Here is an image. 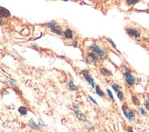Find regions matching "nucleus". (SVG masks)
<instances>
[{"label":"nucleus","instance_id":"nucleus-1","mask_svg":"<svg viewBox=\"0 0 149 132\" xmlns=\"http://www.w3.org/2000/svg\"><path fill=\"white\" fill-rule=\"evenodd\" d=\"M42 26L48 28L51 32L58 35V36H62L63 35L62 27H61L60 25H58V23H57L56 21H49V22H47V23H45V24H43Z\"/></svg>","mask_w":149,"mask_h":132},{"label":"nucleus","instance_id":"nucleus-2","mask_svg":"<svg viewBox=\"0 0 149 132\" xmlns=\"http://www.w3.org/2000/svg\"><path fill=\"white\" fill-rule=\"evenodd\" d=\"M103 58L94 54L93 52H88L85 56V60L89 65H96L97 62H100L103 60Z\"/></svg>","mask_w":149,"mask_h":132},{"label":"nucleus","instance_id":"nucleus-3","mask_svg":"<svg viewBox=\"0 0 149 132\" xmlns=\"http://www.w3.org/2000/svg\"><path fill=\"white\" fill-rule=\"evenodd\" d=\"M122 110H123V113L125 114V118H126L130 122L135 121V115H136L135 109H130V108H128L127 105H123V107H122Z\"/></svg>","mask_w":149,"mask_h":132},{"label":"nucleus","instance_id":"nucleus-4","mask_svg":"<svg viewBox=\"0 0 149 132\" xmlns=\"http://www.w3.org/2000/svg\"><path fill=\"white\" fill-rule=\"evenodd\" d=\"M89 50H90V52L94 53V54L98 55V56H102V58H104V56H106V52H105L101 46H99L98 45L95 44V43L89 46Z\"/></svg>","mask_w":149,"mask_h":132},{"label":"nucleus","instance_id":"nucleus-5","mask_svg":"<svg viewBox=\"0 0 149 132\" xmlns=\"http://www.w3.org/2000/svg\"><path fill=\"white\" fill-rule=\"evenodd\" d=\"M123 77L125 78V83L128 87H134L136 83V78L131 72L123 73Z\"/></svg>","mask_w":149,"mask_h":132},{"label":"nucleus","instance_id":"nucleus-6","mask_svg":"<svg viewBox=\"0 0 149 132\" xmlns=\"http://www.w3.org/2000/svg\"><path fill=\"white\" fill-rule=\"evenodd\" d=\"M81 76H82L83 78H85V80H86L87 82H88V84H90L92 87H93V88H95L94 80H93V77L91 76V73H90V71H89L88 69H82L81 71Z\"/></svg>","mask_w":149,"mask_h":132},{"label":"nucleus","instance_id":"nucleus-7","mask_svg":"<svg viewBox=\"0 0 149 132\" xmlns=\"http://www.w3.org/2000/svg\"><path fill=\"white\" fill-rule=\"evenodd\" d=\"M125 32H126V34L128 36H130L133 38H139L141 36L140 31L133 27H125Z\"/></svg>","mask_w":149,"mask_h":132},{"label":"nucleus","instance_id":"nucleus-8","mask_svg":"<svg viewBox=\"0 0 149 132\" xmlns=\"http://www.w3.org/2000/svg\"><path fill=\"white\" fill-rule=\"evenodd\" d=\"M72 108H73V111H74V114H75V116L77 117V118H78L79 120H81V121H86L87 120L86 116H85L83 113L81 112V110H80L79 107L77 106L76 104H73Z\"/></svg>","mask_w":149,"mask_h":132},{"label":"nucleus","instance_id":"nucleus-9","mask_svg":"<svg viewBox=\"0 0 149 132\" xmlns=\"http://www.w3.org/2000/svg\"><path fill=\"white\" fill-rule=\"evenodd\" d=\"M11 16V13L6 8L0 6V18H9Z\"/></svg>","mask_w":149,"mask_h":132},{"label":"nucleus","instance_id":"nucleus-10","mask_svg":"<svg viewBox=\"0 0 149 132\" xmlns=\"http://www.w3.org/2000/svg\"><path fill=\"white\" fill-rule=\"evenodd\" d=\"M63 36L66 40H72L73 39V31L71 28H66L63 32Z\"/></svg>","mask_w":149,"mask_h":132},{"label":"nucleus","instance_id":"nucleus-11","mask_svg":"<svg viewBox=\"0 0 149 132\" xmlns=\"http://www.w3.org/2000/svg\"><path fill=\"white\" fill-rule=\"evenodd\" d=\"M100 74H101L103 77H112L113 76V73H112L109 69H107V68H100Z\"/></svg>","mask_w":149,"mask_h":132},{"label":"nucleus","instance_id":"nucleus-12","mask_svg":"<svg viewBox=\"0 0 149 132\" xmlns=\"http://www.w3.org/2000/svg\"><path fill=\"white\" fill-rule=\"evenodd\" d=\"M28 125L31 128H33V129H35V130H38V131H39V130H40V128H39V126H38V125L37 124V123L35 122L33 119L29 120V121H28Z\"/></svg>","mask_w":149,"mask_h":132},{"label":"nucleus","instance_id":"nucleus-13","mask_svg":"<svg viewBox=\"0 0 149 132\" xmlns=\"http://www.w3.org/2000/svg\"><path fill=\"white\" fill-rule=\"evenodd\" d=\"M68 86H69V89L71 90V91H77L78 90V87L76 85H74L72 79H70L68 82Z\"/></svg>","mask_w":149,"mask_h":132},{"label":"nucleus","instance_id":"nucleus-14","mask_svg":"<svg viewBox=\"0 0 149 132\" xmlns=\"http://www.w3.org/2000/svg\"><path fill=\"white\" fill-rule=\"evenodd\" d=\"M94 88H95V92H96V94L98 95L99 97H101V98H103V97H104V92H103V90L101 89V88H100V86H98V85H96Z\"/></svg>","mask_w":149,"mask_h":132},{"label":"nucleus","instance_id":"nucleus-15","mask_svg":"<svg viewBox=\"0 0 149 132\" xmlns=\"http://www.w3.org/2000/svg\"><path fill=\"white\" fill-rule=\"evenodd\" d=\"M132 102H133V104L135 105V106H139V105L141 104L139 98L137 96H135V95H133V96H132Z\"/></svg>","mask_w":149,"mask_h":132},{"label":"nucleus","instance_id":"nucleus-16","mask_svg":"<svg viewBox=\"0 0 149 132\" xmlns=\"http://www.w3.org/2000/svg\"><path fill=\"white\" fill-rule=\"evenodd\" d=\"M18 112H19L20 115H22V116H25V115H27V113H28V108L24 106L19 107V108H18Z\"/></svg>","mask_w":149,"mask_h":132},{"label":"nucleus","instance_id":"nucleus-17","mask_svg":"<svg viewBox=\"0 0 149 132\" xmlns=\"http://www.w3.org/2000/svg\"><path fill=\"white\" fill-rule=\"evenodd\" d=\"M140 0H125V3L128 6H135V4L139 2Z\"/></svg>","mask_w":149,"mask_h":132},{"label":"nucleus","instance_id":"nucleus-18","mask_svg":"<svg viewBox=\"0 0 149 132\" xmlns=\"http://www.w3.org/2000/svg\"><path fill=\"white\" fill-rule=\"evenodd\" d=\"M117 98H119V100H120V101H123V99H125V96H123V93L122 92L121 90H119L118 92H117Z\"/></svg>","mask_w":149,"mask_h":132},{"label":"nucleus","instance_id":"nucleus-19","mask_svg":"<svg viewBox=\"0 0 149 132\" xmlns=\"http://www.w3.org/2000/svg\"><path fill=\"white\" fill-rule=\"evenodd\" d=\"M112 88H113V89L114 90L115 92L117 93V92L119 91V90L121 89V87L119 86V85H117V84H113V85H112Z\"/></svg>","mask_w":149,"mask_h":132},{"label":"nucleus","instance_id":"nucleus-20","mask_svg":"<svg viewBox=\"0 0 149 132\" xmlns=\"http://www.w3.org/2000/svg\"><path fill=\"white\" fill-rule=\"evenodd\" d=\"M85 122H86V128H89V129H93V128H94V127H93V123L92 122H90V121H85Z\"/></svg>","mask_w":149,"mask_h":132},{"label":"nucleus","instance_id":"nucleus-21","mask_svg":"<svg viewBox=\"0 0 149 132\" xmlns=\"http://www.w3.org/2000/svg\"><path fill=\"white\" fill-rule=\"evenodd\" d=\"M106 92H107V94H108V97L110 98H111L113 101H114V98H113V93H112V91L110 89H106Z\"/></svg>","mask_w":149,"mask_h":132},{"label":"nucleus","instance_id":"nucleus-22","mask_svg":"<svg viewBox=\"0 0 149 132\" xmlns=\"http://www.w3.org/2000/svg\"><path fill=\"white\" fill-rule=\"evenodd\" d=\"M107 41H108V42L110 43V45H111V46H113V48H114V49H116V46H115L114 42H113V41L111 39V38H107Z\"/></svg>","mask_w":149,"mask_h":132},{"label":"nucleus","instance_id":"nucleus-23","mask_svg":"<svg viewBox=\"0 0 149 132\" xmlns=\"http://www.w3.org/2000/svg\"><path fill=\"white\" fill-rule=\"evenodd\" d=\"M123 73H128V72H131V69L129 68H127V67H125V66H123Z\"/></svg>","mask_w":149,"mask_h":132},{"label":"nucleus","instance_id":"nucleus-24","mask_svg":"<svg viewBox=\"0 0 149 132\" xmlns=\"http://www.w3.org/2000/svg\"><path fill=\"white\" fill-rule=\"evenodd\" d=\"M139 111L142 114V116H146V112H145V110L143 108H139Z\"/></svg>","mask_w":149,"mask_h":132},{"label":"nucleus","instance_id":"nucleus-25","mask_svg":"<svg viewBox=\"0 0 149 132\" xmlns=\"http://www.w3.org/2000/svg\"><path fill=\"white\" fill-rule=\"evenodd\" d=\"M144 106L146 108V110H149V100H145V102H144Z\"/></svg>","mask_w":149,"mask_h":132},{"label":"nucleus","instance_id":"nucleus-26","mask_svg":"<svg viewBox=\"0 0 149 132\" xmlns=\"http://www.w3.org/2000/svg\"><path fill=\"white\" fill-rule=\"evenodd\" d=\"M88 98H90V99H91V101H93V104H95V105H98V103H97V101H96V100L94 99V98H92L91 96H88Z\"/></svg>","mask_w":149,"mask_h":132},{"label":"nucleus","instance_id":"nucleus-27","mask_svg":"<svg viewBox=\"0 0 149 132\" xmlns=\"http://www.w3.org/2000/svg\"><path fill=\"white\" fill-rule=\"evenodd\" d=\"M77 44H78V40H73V42H72V44H71V46H74V48H77Z\"/></svg>","mask_w":149,"mask_h":132},{"label":"nucleus","instance_id":"nucleus-28","mask_svg":"<svg viewBox=\"0 0 149 132\" xmlns=\"http://www.w3.org/2000/svg\"><path fill=\"white\" fill-rule=\"evenodd\" d=\"M127 132H134V129L132 127H128L127 128Z\"/></svg>","mask_w":149,"mask_h":132},{"label":"nucleus","instance_id":"nucleus-29","mask_svg":"<svg viewBox=\"0 0 149 132\" xmlns=\"http://www.w3.org/2000/svg\"><path fill=\"white\" fill-rule=\"evenodd\" d=\"M5 24L4 20H3V18H0V26H3V25Z\"/></svg>","mask_w":149,"mask_h":132},{"label":"nucleus","instance_id":"nucleus-30","mask_svg":"<svg viewBox=\"0 0 149 132\" xmlns=\"http://www.w3.org/2000/svg\"><path fill=\"white\" fill-rule=\"evenodd\" d=\"M39 124H40V126H43V127H47L46 124H44V123L41 121V119H39Z\"/></svg>","mask_w":149,"mask_h":132},{"label":"nucleus","instance_id":"nucleus-31","mask_svg":"<svg viewBox=\"0 0 149 132\" xmlns=\"http://www.w3.org/2000/svg\"><path fill=\"white\" fill-rule=\"evenodd\" d=\"M32 48H38V46H37V44H32Z\"/></svg>","mask_w":149,"mask_h":132},{"label":"nucleus","instance_id":"nucleus-32","mask_svg":"<svg viewBox=\"0 0 149 132\" xmlns=\"http://www.w3.org/2000/svg\"><path fill=\"white\" fill-rule=\"evenodd\" d=\"M147 100H149V93L147 94Z\"/></svg>","mask_w":149,"mask_h":132},{"label":"nucleus","instance_id":"nucleus-33","mask_svg":"<svg viewBox=\"0 0 149 132\" xmlns=\"http://www.w3.org/2000/svg\"><path fill=\"white\" fill-rule=\"evenodd\" d=\"M147 82H148V83H149V79H148V80H147Z\"/></svg>","mask_w":149,"mask_h":132}]
</instances>
